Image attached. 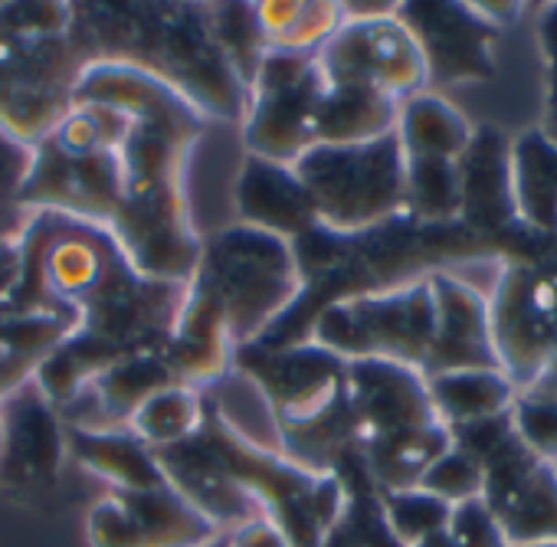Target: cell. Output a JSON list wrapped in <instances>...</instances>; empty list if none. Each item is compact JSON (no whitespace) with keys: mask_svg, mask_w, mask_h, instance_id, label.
I'll return each mask as SVG.
<instances>
[{"mask_svg":"<svg viewBox=\"0 0 557 547\" xmlns=\"http://www.w3.org/2000/svg\"><path fill=\"white\" fill-rule=\"evenodd\" d=\"M128 112L106 99H83L34 145L21 194L27 210L66 213L112 233L122 210V141Z\"/></svg>","mask_w":557,"mask_h":547,"instance_id":"obj_6","label":"cell"},{"mask_svg":"<svg viewBox=\"0 0 557 547\" xmlns=\"http://www.w3.org/2000/svg\"><path fill=\"white\" fill-rule=\"evenodd\" d=\"M233 200H236L233 223L272 233L278 239L296 243L299 236L319 226L315 203L289 164H275V161L246 154L239 177H236Z\"/></svg>","mask_w":557,"mask_h":547,"instance_id":"obj_23","label":"cell"},{"mask_svg":"<svg viewBox=\"0 0 557 547\" xmlns=\"http://www.w3.org/2000/svg\"><path fill=\"white\" fill-rule=\"evenodd\" d=\"M70 34L86 70L145 73L207 122L243 125L249 112V86L213 30V4H73Z\"/></svg>","mask_w":557,"mask_h":547,"instance_id":"obj_4","label":"cell"},{"mask_svg":"<svg viewBox=\"0 0 557 547\" xmlns=\"http://www.w3.org/2000/svg\"><path fill=\"white\" fill-rule=\"evenodd\" d=\"M17 272H21V252H17V246H11L0 252V302L11 296V289L17 283Z\"/></svg>","mask_w":557,"mask_h":547,"instance_id":"obj_40","label":"cell"},{"mask_svg":"<svg viewBox=\"0 0 557 547\" xmlns=\"http://www.w3.org/2000/svg\"><path fill=\"white\" fill-rule=\"evenodd\" d=\"M430 286L436 299V335L420 374L436 377L453 371H502L492 341L488 296L456 272H433Z\"/></svg>","mask_w":557,"mask_h":547,"instance_id":"obj_20","label":"cell"},{"mask_svg":"<svg viewBox=\"0 0 557 547\" xmlns=\"http://www.w3.org/2000/svg\"><path fill=\"white\" fill-rule=\"evenodd\" d=\"M537 43H541V57H544V70H547V112H544V132L557 141V4L541 8V21H537Z\"/></svg>","mask_w":557,"mask_h":547,"instance_id":"obj_38","label":"cell"},{"mask_svg":"<svg viewBox=\"0 0 557 547\" xmlns=\"http://www.w3.org/2000/svg\"><path fill=\"white\" fill-rule=\"evenodd\" d=\"M319 226L361 233L404 213V148L397 128L361 145H315L293 164Z\"/></svg>","mask_w":557,"mask_h":547,"instance_id":"obj_13","label":"cell"},{"mask_svg":"<svg viewBox=\"0 0 557 547\" xmlns=\"http://www.w3.org/2000/svg\"><path fill=\"white\" fill-rule=\"evenodd\" d=\"M66 449L83 469L99 475L109 492H141L168 482L154 452L132 430H66Z\"/></svg>","mask_w":557,"mask_h":547,"instance_id":"obj_24","label":"cell"},{"mask_svg":"<svg viewBox=\"0 0 557 547\" xmlns=\"http://www.w3.org/2000/svg\"><path fill=\"white\" fill-rule=\"evenodd\" d=\"M76 96L128 112L122 141V210L112 236L148 279L190 283L203 236L187 200V164L207 119L158 79L125 66L86 70Z\"/></svg>","mask_w":557,"mask_h":547,"instance_id":"obj_2","label":"cell"},{"mask_svg":"<svg viewBox=\"0 0 557 547\" xmlns=\"http://www.w3.org/2000/svg\"><path fill=\"white\" fill-rule=\"evenodd\" d=\"M76 332L73 322L50 315L0 312V407L11 394L37 377L44 361Z\"/></svg>","mask_w":557,"mask_h":547,"instance_id":"obj_27","label":"cell"},{"mask_svg":"<svg viewBox=\"0 0 557 547\" xmlns=\"http://www.w3.org/2000/svg\"><path fill=\"white\" fill-rule=\"evenodd\" d=\"M315 57L329 86H368L397 102H407L430 86L423 53L397 14L345 21Z\"/></svg>","mask_w":557,"mask_h":547,"instance_id":"obj_16","label":"cell"},{"mask_svg":"<svg viewBox=\"0 0 557 547\" xmlns=\"http://www.w3.org/2000/svg\"><path fill=\"white\" fill-rule=\"evenodd\" d=\"M168 485L190 505L197 508L210 524H216L223 534L233 527H243L256 518H265L262 508L252 501V495L226 472L213 446L197 433L194 439L158 449L154 452Z\"/></svg>","mask_w":557,"mask_h":547,"instance_id":"obj_22","label":"cell"},{"mask_svg":"<svg viewBox=\"0 0 557 547\" xmlns=\"http://www.w3.org/2000/svg\"><path fill=\"white\" fill-rule=\"evenodd\" d=\"M187 296L220 315L236 351L256 345L302 296L289 239L230 223L203 239Z\"/></svg>","mask_w":557,"mask_h":547,"instance_id":"obj_9","label":"cell"},{"mask_svg":"<svg viewBox=\"0 0 557 547\" xmlns=\"http://www.w3.org/2000/svg\"><path fill=\"white\" fill-rule=\"evenodd\" d=\"M482 465V501L508 547L557 540V465L541 459L518 433L511 413L449 430Z\"/></svg>","mask_w":557,"mask_h":547,"instance_id":"obj_12","label":"cell"},{"mask_svg":"<svg viewBox=\"0 0 557 547\" xmlns=\"http://www.w3.org/2000/svg\"><path fill=\"white\" fill-rule=\"evenodd\" d=\"M423 492L443 498L446 505H459V501H469V498H479L482 495V465L462 449V446H449L420 478Z\"/></svg>","mask_w":557,"mask_h":547,"instance_id":"obj_36","label":"cell"},{"mask_svg":"<svg viewBox=\"0 0 557 547\" xmlns=\"http://www.w3.org/2000/svg\"><path fill=\"white\" fill-rule=\"evenodd\" d=\"M436 335V299L430 276L410 286L361 296L325 309L315 325V345L345 361H391L423 371Z\"/></svg>","mask_w":557,"mask_h":547,"instance_id":"obj_14","label":"cell"},{"mask_svg":"<svg viewBox=\"0 0 557 547\" xmlns=\"http://www.w3.org/2000/svg\"><path fill=\"white\" fill-rule=\"evenodd\" d=\"M475 8H479V11H482V14H485V17H488L495 27H502V24H511V21H515V17L524 11L521 4H475Z\"/></svg>","mask_w":557,"mask_h":547,"instance_id":"obj_41","label":"cell"},{"mask_svg":"<svg viewBox=\"0 0 557 547\" xmlns=\"http://www.w3.org/2000/svg\"><path fill=\"white\" fill-rule=\"evenodd\" d=\"M446 534L453 537L456 547H508V540H505L498 521L492 518L488 505L482 501V495L453 505Z\"/></svg>","mask_w":557,"mask_h":547,"instance_id":"obj_37","label":"cell"},{"mask_svg":"<svg viewBox=\"0 0 557 547\" xmlns=\"http://www.w3.org/2000/svg\"><path fill=\"white\" fill-rule=\"evenodd\" d=\"M203 413H207V400L203 390H190V387H168L154 397H148L128 430L151 449H171L181 446L187 439H194L203 426Z\"/></svg>","mask_w":557,"mask_h":547,"instance_id":"obj_31","label":"cell"},{"mask_svg":"<svg viewBox=\"0 0 557 547\" xmlns=\"http://www.w3.org/2000/svg\"><path fill=\"white\" fill-rule=\"evenodd\" d=\"M423 381L440 420L449 430L505 417L511 413L518 397V390L502 371H453Z\"/></svg>","mask_w":557,"mask_h":547,"instance_id":"obj_29","label":"cell"},{"mask_svg":"<svg viewBox=\"0 0 557 547\" xmlns=\"http://www.w3.org/2000/svg\"><path fill=\"white\" fill-rule=\"evenodd\" d=\"M528 547H557V540L554 544H528Z\"/></svg>","mask_w":557,"mask_h":547,"instance_id":"obj_42","label":"cell"},{"mask_svg":"<svg viewBox=\"0 0 557 547\" xmlns=\"http://www.w3.org/2000/svg\"><path fill=\"white\" fill-rule=\"evenodd\" d=\"M233 368L246 374L269 403L278 446L289 462L315 475H335L355 456L348 361L306 341L296 348L249 345Z\"/></svg>","mask_w":557,"mask_h":547,"instance_id":"obj_5","label":"cell"},{"mask_svg":"<svg viewBox=\"0 0 557 547\" xmlns=\"http://www.w3.org/2000/svg\"><path fill=\"white\" fill-rule=\"evenodd\" d=\"M302 296L256 345L296 348L312 338L315 319L348 299L391 293L426 279L433 272H449V262H492L495 246L456 223H420L400 213L381 226L361 233H332L325 226L309 229L293 243Z\"/></svg>","mask_w":557,"mask_h":547,"instance_id":"obj_3","label":"cell"},{"mask_svg":"<svg viewBox=\"0 0 557 547\" xmlns=\"http://www.w3.org/2000/svg\"><path fill=\"white\" fill-rule=\"evenodd\" d=\"M511 190L521 223L557 233V141L544 128H528L511 141Z\"/></svg>","mask_w":557,"mask_h":547,"instance_id":"obj_25","label":"cell"},{"mask_svg":"<svg viewBox=\"0 0 557 547\" xmlns=\"http://www.w3.org/2000/svg\"><path fill=\"white\" fill-rule=\"evenodd\" d=\"M459 223L492 246L511 223H518L511 141L498 125H472V138L459 158Z\"/></svg>","mask_w":557,"mask_h":547,"instance_id":"obj_21","label":"cell"},{"mask_svg":"<svg viewBox=\"0 0 557 547\" xmlns=\"http://www.w3.org/2000/svg\"><path fill=\"white\" fill-rule=\"evenodd\" d=\"M397 138H400L404 158L459 161L472 138V125L446 96L420 92L400 105Z\"/></svg>","mask_w":557,"mask_h":547,"instance_id":"obj_28","label":"cell"},{"mask_svg":"<svg viewBox=\"0 0 557 547\" xmlns=\"http://www.w3.org/2000/svg\"><path fill=\"white\" fill-rule=\"evenodd\" d=\"M397 21L413 34L430 86L488 83L495 76L498 30L475 4L410 0L397 4Z\"/></svg>","mask_w":557,"mask_h":547,"instance_id":"obj_18","label":"cell"},{"mask_svg":"<svg viewBox=\"0 0 557 547\" xmlns=\"http://www.w3.org/2000/svg\"><path fill=\"white\" fill-rule=\"evenodd\" d=\"M0 485L14 495H44L60 482L66 459V423L30 381L0 407Z\"/></svg>","mask_w":557,"mask_h":547,"instance_id":"obj_19","label":"cell"},{"mask_svg":"<svg viewBox=\"0 0 557 547\" xmlns=\"http://www.w3.org/2000/svg\"><path fill=\"white\" fill-rule=\"evenodd\" d=\"M400 105L368 86H329L319 105V145H361L391 135Z\"/></svg>","mask_w":557,"mask_h":547,"instance_id":"obj_26","label":"cell"},{"mask_svg":"<svg viewBox=\"0 0 557 547\" xmlns=\"http://www.w3.org/2000/svg\"><path fill=\"white\" fill-rule=\"evenodd\" d=\"M223 531L168 482L141 492H106L86 514L89 547H213Z\"/></svg>","mask_w":557,"mask_h":547,"instance_id":"obj_17","label":"cell"},{"mask_svg":"<svg viewBox=\"0 0 557 547\" xmlns=\"http://www.w3.org/2000/svg\"><path fill=\"white\" fill-rule=\"evenodd\" d=\"M355 452L377 492L417 488L453 446L420 371L391 361H348Z\"/></svg>","mask_w":557,"mask_h":547,"instance_id":"obj_7","label":"cell"},{"mask_svg":"<svg viewBox=\"0 0 557 547\" xmlns=\"http://www.w3.org/2000/svg\"><path fill=\"white\" fill-rule=\"evenodd\" d=\"M200 436L213 446L226 472L252 495L262 514L286 534L289 547L329 544L348 505V492L338 475H315L299 469L286 456L249 446L210 410V403Z\"/></svg>","mask_w":557,"mask_h":547,"instance_id":"obj_11","label":"cell"},{"mask_svg":"<svg viewBox=\"0 0 557 547\" xmlns=\"http://www.w3.org/2000/svg\"><path fill=\"white\" fill-rule=\"evenodd\" d=\"M381 508L384 518L394 531V537L404 547H420L426 537L446 531L453 505L443 498L423 492V488H407V492H381Z\"/></svg>","mask_w":557,"mask_h":547,"instance_id":"obj_35","label":"cell"},{"mask_svg":"<svg viewBox=\"0 0 557 547\" xmlns=\"http://www.w3.org/2000/svg\"><path fill=\"white\" fill-rule=\"evenodd\" d=\"M73 4H0V128L37 145L76 102L86 63L73 43Z\"/></svg>","mask_w":557,"mask_h":547,"instance_id":"obj_8","label":"cell"},{"mask_svg":"<svg viewBox=\"0 0 557 547\" xmlns=\"http://www.w3.org/2000/svg\"><path fill=\"white\" fill-rule=\"evenodd\" d=\"M511 420L524 443L557 465V364L515 397Z\"/></svg>","mask_w":557,"mask_h":547,"instance_id":"obj_34","label":"cell"},{"mask_svg":"<svg viewBox=\"0 0 557 547\" xmlns=\"http://www.w3.org/2000/svg\"><path fill=\"white\" fill-rule=\"evenodd\" d=\"M329 83L315 53H265L249 83L243 148L249 158L296 164L319 145V105Z\"/></svg>","mask_w":557,"mask_h":547,"instance_id":"obj_15","label":"cell"},{"mask_svg":"<svg viewBox=\"0 0 557 547\" xmlns=\"http://www.w3.org/2000/svg\"><path fill=\"white\" fill-rule=\"evenodd\" d=\"M488 322L502 374L521 394L557 364V233L511 223L495 239Z\"/></svg>","mask_w":557,"mask_h":547,"instance_id":"obj_10","label":"cell"},{"mask_svg":"<svg viewBox=\"0 0 557 547\" xmlns=\"http://www.w3.org/2000/svg\"><path fill=\"white\" fill-rule=\"evenodd\" d=\"M404 213L420 223L459 220V161L404 158Z\"/></svg>","mask_w":557,"mask_h":547,"instance_id":"obj_32","label":"cell"},{"mask_svg":"<svg viewBox=\"0 0 557 547\" xmlns=\"http://www.w3.org/2000/svg\"><path fill=\"white\" fill-rule=\"evenodd\" d=\"M223 547H289L286 534L278 531L269 518H256L243 527H233L220 540Z\"/></svg>","mask_w":557,"mask_h":547,"instance_id":"obj_39","label":"cell"},{"mask_svg":"<svg viewBox=\"0 0 557 547\" xmlns=\"http://www.w3.org/2000/svg\"><path fill=\"white\" fill-rule=\"evenodd\" d=\"M256 24L265 53H319L325 40L345 24V11L335 0L256 4Z\"/></svg>","mask_w":557,"mask_h":547,"instance_id":"obj_30","label":"cell"},{"mask_svg":"<svg viewBox=\"0 0 557 547\" xmlns=\"http://www.w3.org/2000/svg\"><path fill=\"white\" fill-rule=\"evenodd\" d=\"M17 252L21 272L0 312L76 325L34 377L57 410L115 364L164 351L174 338L187 283L141 276L106 226L37 210Z\"/></svg>","mask_w":557,"mask_h":547,"instance_id":"obj_1","label":"cell"},{"mask_svg":"<svg viewBox=\"0 0 557 547\" xmlns=\"http://www.w3.org/2000/svg\"><path fill=\"white\" fill-rule=\"evenodd\" d=\"M30 164H34V148L0 128V252L21 243L34 216V210L21 203Z\"/></svg>","mask_w":557,"mask_h":547,"instance_id":"obj_33","label":"cell"}]
</instances>
